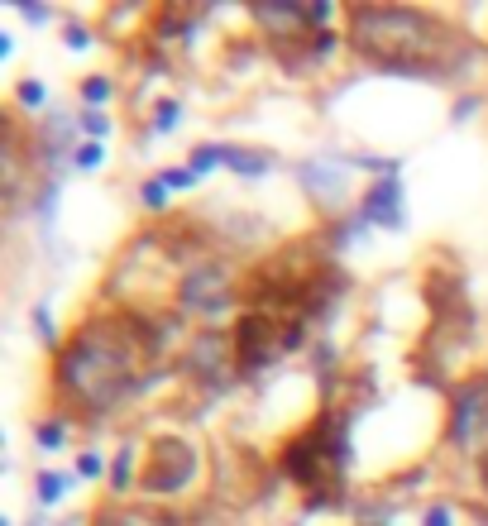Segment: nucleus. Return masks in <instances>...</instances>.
Returning <instances> with one entry per match:
<instances>
[{
    "label": "nucleus",
    "mask_w": 488,
    "mask_h": 526,
    "mask_svg": "<svg viewBox=\"0 0 488 526\" xmlns=\"http://www.w3.org/2000/svg\"><path fill=\"white\" fill-rule=\"evenodd\" d=\"M34 445H39V450H63L67 445V421L63 417L39 421V426H34Z\"/></svg>",
    "instance_id": "13"
},
{
    "label": "nucleus",
    "mask_w": 488,
    "mask_h": 526,
    "mask_svg": "<svg viewBox=\"0 0 488 526\" xmlns=\"http://www.w3.org/2000/svg\"><path fill=\"white\" fill-rule=\"evenodd\" d=\"M101 163H106V149H101V144H91V139L72 144V168H77V173H96Z\"/></svg>",
    "instance_id": "14"
},
{
    "label": "nucleus",
    "mask_w": 488,
    "mask_h": 526,
    "mask_svg": "<svg viewBox=\"0 0 488 526\" xmlns=\"http://www.w3.org/2000/svg\"><path fill=\"white\" fill-rule=\"evenodd\" d=\"M130 460H134V455H130V445H125V450H120V460L111 464V474H106V479H111V493H115V498L134 488V479H130Z\"/></svg>",
    "instance_id": "18"
},
{
    "label": "nucleus",
    "mask_w": 488,
    "mask_h": 526,
    "mask_svg": "<svg viewBox=\"0 0 488 526\" xmlns=\"http://www.w3.org/2000/svg\"><path fill=\"white\" fill-rule=\"evenodd\" d=\"M230 364H235V335H221V330L192 335L187 359H182V369L192 373V378H201V383H225Z\"/></svg>",
    "instance_id": "8"
},
{
    "label": "nucleus",
    "mask_w": 488,
    "mask_h": 526,
    "mask_svg": "<svg viewBox=\"0 0 488 526\" xmlns=\"http://www.w3.org/2000/svg\"><path fill=\"white\" fill-rule=\"evenodd\" d=\"M144 350H154V330L144 316H91L67 345L53 350V388L87 412H111L120 397L139 393Z\"/></svg>",
    "instance_id": "1"
},
{
    "label": "nucleus",
    "mask_w": 488,
    "mask_h": 526,
    "mask_svg": "<svg viewBox=\"0 0 488 526\" xmlns=\"http://www.w3.org/2000/svg\"><path fill=\"white\" fill-rule=\"evenodd\" d=\"M178 115H182V106L173 101V96H163L154 106V134H173L178 130Z\"/></svg>",
    "instance_id": "19"
},
{
    "label": "nucleus",
    "mask_w": 488,
    "mask_h": 526,
    "mask_svg": "<svg viewBox=\"0 0 488 526\" xmlns=\"http://www.w3.org/2000/svg\"><path fill=\"white\" fill-rule=\"evenodd\" d=\"M67 48H72V53H87V48H91V29H87V24H67Z\"/></svg>",
    "instance_id": "24"
},
{
    "label": "nucleus",
    "mask_w": 488,
    "mask_h": 526,
    "mask_svg": "<svg viewBox=\"0 0 488 526\" xmlns=\"http://www.w3.org/2000/svg\"><path fill=\"white\" fill-rule=\"evenodd\" d=\"M101 474H111L106 460H101L96 450H82V455H77V479H101Z\"/></svg>",
    "instance_id": "22"
},
{
    "label": "nucleus",
    "mask_w": 488,
    "mask_h": 526,
    "mask_svg": "<svg viewBox=\"0 0 488 526\" xmlns=\"http://www.w3.org/2000/svg\"><path fill=\"white\" fill-rule=\"evenodd\" d=\"M225 168L240 177H264L273 168V154H259V149H225Z\"/></svg>",
    "instance_id": "11"
},
{
    "label": "nucleus",
    "mask_w": 488,
    "mask_h": 526,
    "mask_svg": "<svg viewBox=\"0 0 488 526\" xmlns=\"http://www.w3.org/2000/svg\"><path fill=\"white\" fill-rule=\"evenodd\" d=\"M350 48L388 72H445L460 53V39L426 10L402 5H355L350 10Z\"/></svg>",
    "instance_id": "2"
},
{
    "label": "nucleus",
    "mask_w": 488,
    "mask_h": 526,
    "mask_svg": "<svg viewBox=\"0 0 488 526\" xmlns=\"http://www.w3.org/2000/svg\"><path fill=\"white\" fill-rule=\"evenodd\" d=\"M331 15H335V0H311V10H307L311 29H321V34H326V24H331Z\"/></svg>",
    "instance_id": "23"
},
{
    "label": "nucleus",
    "mask_w": 488,
    "mask_h": 526,
    "mask_svg": "<svg viewBox=\"0 0 488 526\" xmlns=\"http://www.w3.org/2000/svg\"><path fill=\"white\" fill-rule=\"evenodd\" d=\"M197 469H201L197 445L187 436L163 431V436L149 440V455H144V469H139V493H149V498H173V493H182L187 483L197 479Z\"/></svg>",
    "instance_id": "4"
},
{
    "label": "nucleus",
    "mask_w": 488,
    "mask_h": 526,
    "mask_svg": "<svg viewBox=\"0 0 488 526\" xmlns=\"http://www.w3.org/2000/svg\"><path fill=\"white\" fill-rule=\"evenodd\" d=\"M139 201H144L149 211H163V206H168V182H163V177H149V182L139 187Z\"/></svg>",
    "instance_id": "21"
},
{
    "label": "nucleus",
    "mask_w": 488,
    "mask_h": 526,
    "mask_svg": "<svg viewBox=\"0 0 488 526\" xmlns=\"http://www.w3.org/2000/svg\"><path fill=\"white\" fill-rule=\"evenodd\" d=\"M484 436H488V373H479V378H465L450 397L445 440L460 445V450H474Z\"/></svg>",
    "instance_id": "6"
},
{
    "label": "nucleus",
    "mask_w": 488,
    "mask_h": 526,
    "mask_svg": "<svg viewBox=\"0 0 488 526\" xmlns=\"http://www.w3.org/2000/svg\"><path fill=\"white\" fill-rule=\"evenodd\" d=\"M364 220H369V225H383V230H402V187L393 182V177L369 187V197H364Z\"/></svg>",
    "instance_id": "9"
},
{
    "label": "nucleus",
    "mask_w": 488,
    "mask_h": 526,
    "mask_svg": "<svg viewBox=\"0 0 488 526\" xmlns=\"http://www.w3.org/2000/svg\"><path fill=\"white\" fill-rule=\"evenodd\" d=\"M72 483H77V474H53V469H44V474L34 479V498H39V507H53Z\"/></svg>",
    "instance_id": "12"
},
{
    "label": "nucleus",
    "mask_w": 488,
    "mask_h": 526,
    "mask_svg": "<svg viewBox=\"0 0 488 526\" xmlns=\"http://www.w3.org/2000/svg\"><path fill=\"white\" fill-rule=\"evenodd\" d=\"M111 96H115V82H111V77H101V72L82 82V101H87L91 110H101L106 101H111Z\"/></svg>",
    "instance_id": "15"
},
{
    "label": "nucleus",
    "mask_w": 488,
    "mask_h": 526,
    "mask_svg": "<svg viewBox=\"0 0 488 526\" xmlns=\"http://www.w3.org/2000/svg\"><path fill=\"white\" fill-rule=\"evenodd\" d=\"M230 292H235V278H230L225 263H192L178 283V307L192 311V316L216 321L230 307Z\"/></svg>",
    "instance_id": "5"
},
{
    "label": "nucleus",
    "mask_w": 488,
    "mask_h": 526,
    "mask_svg": "<svg viewBox=\"0 0 488 526\" xmlns=\"http://www.w3.org/2000/svg\"><path fill=\"white\" fill-rule=\"evenodd\" d=\"M422 526H450V507H445V503H431V507L422 512Z\"/></svg>",
    "instance_id": "26"
},
{
    "label": "nucleus",
    "mask_w": 488,
    "mask_h": 526,
    "mask_svg": "<svg viewBox=\"0 0 488 526\" xmlns=\"http://www.w3.org/2000/svg\"><path fill=\"white\" fill-rule=\"evenodd\" d=\"M34 335H44V345H53V350H58V330H53V321H48L44 307L34 311Z\"/></svg>",
    "instance_id": "25"
},
{
    "label": "nucleus",
    "mask_w": 488,
    "mask_h": 526,
    "mask_svg": "<svg viewBox=\"0 0 488 526\" xmlns=\"http://www.w3.org/2000/svg\"><path fill=\"white\" fill-rule=\"evenodd\" d=\"M479 479H484V493H488V455L479 460Z\"/></svg>",
    "instance_id": "29"
},
{
    "label": "nucleus",
    "mask_w": 488,
    "mask_h": 526,
    "mask_svg": "<svg viewBox=\"0 0 488 526\" xmlns=\"http://www.w3.org/2000/svg\"><path fill=\"white\" fill-rule=\"evenodd\" d=\"M0 526H15V522H0Z\"/></svg>",
    "instance_id": "30"
},
{
    "label": "nucleus",
    "mask_w": 488,
    "mask_h": 526,
    "mask_svg": "<svg viewBox=\"0 0 488 526\" xmlns=\"http://www.w3.org/2000/svg\"><path fill=\"white\" fill-rule=\"evenodd\" d=\"M77 125H82V134H87L91 144H101V139L111 134V120H106V110H87V115H82Z\"/></svg>",
    "instance_id": "20"
},
{
    "label": "nucleus",
    "mask_w": 488,
    "mask_h": 526,
    "mask_svg": "<svg viewBox=\"0 0 488 526\" xmlns=\"http://www.w3.org/2000/svg\"><path fill=\"white\" fill-rule=\"evenodd\" d=\"M225 163V149L221 144H197V149H192V163H187V168H192V173H211V168H221Z\"/></svg>",
    "instance_id": "16"
},
{
    "label": "nucleus",
    "mask_w": 488,
    "mask_h": 526,
    "mask_svg": "<svg viewBox=\"0 0 488 526\" xmlns=\"http://www.w3.org/2000/svg\"><path fill=\"white\" fill-rule=\"evenodd\" d=\"M283 469L311 493V507H331L326 498L345 474V426L331 417L311 421L307 431L283 450Z\"/></svg>",
    "instance_id": "3"
},
{
    "label": "nucleus",
    "mask_w": 488,
    "mask_h": 526,
    "mask_svg": "<svg viewBox=\"0 0 488 526\" xmlns=\"http://www.w3.org/2000/svg\"><path fill=\"white\" fill-rule=\"evenodd\" d=\"M91 526H182L178 517L168 512H149V507H96Z\"/></svg>",
    "instance_id": "10"
},
{
    "label": "nucleus",
    "mask_w": 488,
    "mask_h": 526,
    "mask_svg": "<svg viewBox=\"0 0 488 526\" xmlns=\"http://www.w3.org/2000/svg\"><path fill=\"white\" fill-rule=\"evenodd\" d=\"M48 101V87L39 82V77H24L20 87H15V106H24V110H39Z\"/></svg>",
    "instance_id": "17"
},
{
    "label": "nucleus",
    "mask_w": 488,
    "mask_h": 526,
    "mask_svg": "<svg viewBox=\"0 0 488 526\" xmlns=\"http://www.w3.org/2000/svg\"><path fill=\"white\" fill-rule=\"evenodd\" d=\"M163 182H168V187H192V182H197V173H192V168H168V173H163Z\"/></svg>",
    "instance_id": "28"
},
{
    "label": "nucleus",
    "mask_w": 488,
    "mask_h": 526,
    "mask_svg": "<svg viewBox=\"0 0 488 526\" xmlns=\"http://www.w3.org/2000/svg\"><path fill=\"white\" fill-rule=\"evenodd\" d=\"M15 5H20V15H24L29 24H48V10H44V5H34V0H15Z\"/></svg>",
    "instance_id": "27"
},
{
    "label": "nucleus",
    "mask_w": 488,
    "mask_h": 526,
    "mask_svg": "<svg viewBox=\"0 0 488 526\" xmlns=\"http://www.w3.org/2000/svg\"><path fill=\"white\" fill-rule=\"evenodd\" d=\"M283 335H288V330H278V316L244 311L240 321H235V359H240L244 369H259L273 354H288L283 350Z\"/></svg>",
    "instance_id": "7"
}]
</instances>
